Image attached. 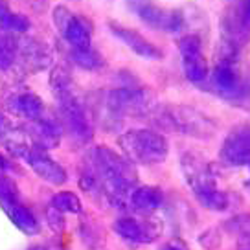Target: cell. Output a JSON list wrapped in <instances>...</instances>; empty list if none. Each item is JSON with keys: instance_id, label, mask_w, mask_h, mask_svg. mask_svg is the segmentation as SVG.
Masks as SVG:
<instances>
[{"instance_id": "obj_1", "label": "cell", "mask_w": 250, "mask_h": 250, "mask_svg": "<svg viewBox=\"0 0 250 250\" xmlns=\"http://www.w3.org/2000/svg\"><path fill=\"white\" fill-rule=\"evenodd\" d=\"M88 160L96 171L100 191L107 203L116 210H127L129 197L138 182V173L133 162L107 146L94 147Z\"/></svg>"}, {"instance_id": "obj_2", "label": "cell", "mask_w": 250, "mask_h": 250, "mask_svg": "<svg viewBox=\"0 0 250 250\" xmlns=\"http://www.w3.org/2000/svg\"><path fill=\"white\" fill-rule=\"evenodd\" d=\"M50 88L57 103V118L62 125V131L70 134L72 140L78 144H88L94 136L92 118L86 103L79 96L70 72L61 64L54 66L50 72Z\"/></svg>"}, {"instance_id": "obj_3", "label": "cell", "mask_w": 250, "mask_h": 250, "mask_svg": "<svg viewBox=\"0 0 250 250\" xmlns=\"http://www.w3.org/2000/svg\"><path fill=\"white\" fill-rule=\"evenodd\" d=\"M124 156L133 164H158L164 162L169 153V144L162 133L153 129H131L118 138Z\"/></svg>"}, {"instance_id": "obj_4", "label": "cell", "mask_w": 250, "mask_h": 250, "mask_svg": "<svg viewBox=\"0 0 250 250\" xmlns=\"http://www.w3.org/2000/svg\"><path fill=\"white\" fill-rule=\"evenodd\" d=\"M239 50L230 41H221L217 50V61L211 72V83L225 100H239L245 96V86H243L241 72H239Z\"/></svg>"}, {"instance_id": "obj_5", "label": "cell", "mask_w": 250, "mask_h": 250, "mask_svg": "<svg viewBox=\"0 0 250 250\" xmlns=\"http://www.w3.org/2000/svg\"><path fill=\"white\" fill-rule=\"evenodd\" d=\"M160 116H162V124L166 127H169L184 136L199 138V140H208L217 131V125L211 118H208L193 107H188V105L167 107V109L160 110Z\"/></svg>"}, {"instance_id": "obj_6", "label": "cell", "mask_w": 250, "mask_h": 250, "mask_svg": "<svg viewBox=\"0 0 250 250\" xmlns=\"http://www.w3.org/2000/svg\"><path fill=\"white\" fill-rule=\"evenodd\" d=\"M52 21L61 37L66 42L70 50H86L92 44V24L86 21L85 17L72 13L64 6L54 8Z\"/></svg>"}, {"instance_id": "obj_7", "label": "cell", "mask_w": 250, "mask_h": 250, "mask_svg": "<svg viewBox=\"0 0 250 250\" xmlns=\"http://www.w3.org/2000/svg\"><path fill=\"white\" fill-rule=\"evenodd\" d=\"M129 8L149 28L166 33H179L184 28V13L180 9H164L151 0H127Z\"/></svg>"}, {"instance_id": "obj_8", "label": "cell", "mask_w": 250, "mask_h": 250, "mask_svg": "<svg viewBox=\"0 0 250 250\" xmlns=\"http://www.w3.org/2000/svg\"><path fill=\"white\" fill-rule=\"evenodd\" d=\"M182 173L186 177L188 186L191 188L195 199L217 189V173L210 160L197 153H184L182 160Z\"/></svg>"}, {"instance_id": "obj_9", "label": "cell", "mask_w": 250, "mask_h": 250, "mask_svg": "<svg viewBox=\"0 0 250 250\" xmlns=\"http://www.w3.org/2000/svg\"><path fill=\"white\" fill-rule=\"evenodd\" d=\"M179 52L182 68L191 83H203L208 78V62L203 55V41L197 33H188L179 39Z\"/></svg>"}, {"instance_id": "obj_10", "label": "cell", "mask_w": 250, "mask_h": 250, "mask_svg": "<svg viewBox=\"0 0 250 250\" xmlns=\"http://www.w3.org/2000/svg\"><path fill=\"white\" fill-rule=\"evenodd\" d=\"M112 230L122 239L131 243H153L162 234V223L151 215H144V219L138 217H120L112 223Z\"/></svg>"}, {"instance_id": "obj_11", "label": "cell", "mask_w": 250, "mask_h": 250, "mask_svg": "<svg viewBox=\"0 0 250 250\" xmlns=\"http://www.w3.org/2000/svg\"><path fill=\"white\" fill-rule=\"evenodd\" d=\"M17 46H19L17 66H21L24 72L46 70L54 61L52 48L37 37H28V35L17 37Z\"/></svg>"}, {"instance_id": "obj_12", "label": "cell", "mask_w": 250, "mask_h": 250, "mask_svg": "<svg viewBox=\"0 0 250 250\" xmlns=\"http://www.w3.org/2000/svg\"><path fill=\"white\" fill-rule=\"evenodd\" d=\"M4 107L13 116L22 118L26 122L39 120L44 112V102L35 92H31L26 86H13L4 94Z\"/></svg>"}, {"instance_id": "obj_13", "label": "cell", "mask_w": 250, "mask_h": 250, "mask_svg": "<svg viewBox=\"0 0 250 250\" xmlns=\"http://www.w3.org/2000/svg\"><path fill=\"white\" fill-rule=\"evenodd\" d=\"M221 162L227 166L243 167L250 160V129L249 125H237L230 133L221 146L219 153Z\"/></svg>"}, {"instance_id": "obj_14", "label": "cell", "mask_w": 250, "mask_h": 250, "mask_svg": "<svg viewBox=\"0 0 250 250\" xmlns=\"http://www.w3.org/2000/svg\"><path fill=\"white\" fill-rule=\"evenodd\" d=\"M26 162L30 164V167L39 175L41 179L52 184V186H61L68 180L66 169L61 164H57L54 158H50V155L46 153V149L39 147L35 144H31L30 151L26 153Z\"/></svg>"}, {"instance_id": "obj_15", "label": "cell", "mask_w": 250, "mask_h": 250, "mask_svg": "<svg viewBox=\"0 0 250 250\" xmlns=\"http://www.w3.org/2000/svg\"><path fill=\"white\" fill-rule=\"evenodd\" d=\"M24 133L30 136L31 144L39 146L42 149H55L59 147L62 138V125L57 116H46V112L39 118L28 122V127Z\"/></svg>"}, {"instance_id": "obj_16", "label": "cell", "mask_w": 250, "mask_h": 250, "mask_svg": "<svg viewBox=\"0 0 250 250\" xmlns=\"http://www.w3.org/2000/svg\"><path fill=\"white\" fill-rule=\"evenodd\" d=\"M109 28L118 39L124 41L134 54L144 57V59H153V61H156V59H162V57H164V52H162V50H158L153 42H149V41L146 39L142 33H138L136 30H131V28H127L124 24L114 22V21L109 22Z\"/></svg>"}, {"instance_id": "obj_17", "label": "cell", "mask_w": 250, "mask_h": 250, "mask_svg": "<svg viewBox=\"0 0 250 250\" xmlns=\"http://www.w3.org/2000/svg\"><path fill=\"white\" fill-rule=\"evenodd\" d=\"M223 39L241 46L247 41L249 33V8L247 0H243L239 6L230 8L223 17Z\"/></svg>"}, {"instance_id": "obj_18", "label": "cell", "mask_w": 250, "mask_h": 250, "mask_svg": "<svg viewBox=\"0 0 250 250\" xmlns=\"http://www.w3.org/2000/svg\"><path fill=\"white\" fill-rule=\"evenodd\" d=\"M164 204V191L156 186H138L129 197V208L142 215H151Z\"/></svg>"}, {"instance_id": "obj_19", "label": "cell", "mask_w": 250, "mask_h": 250, "mask_svg": "<svg viewBox=\"0 0 250 250\" xmlns=\"http://www.w3.org/2000/svg\"><path fill=\"white\" fill-rule=\"evenodd\" d=\"M4 211H6V215L11 219V223H13L21 232H24V234L37 235L41 232L39 221L35 219V215L31 213L30 208L24 206L21 201L8 206V208H4Z\"/></svg>"}, {"instance_id": "obj_20", "label": "cell", "mask_w": 250, "mask_h": 250, "mask_svg": "<svg viewBox=\"0 0 250 250\" xmlns=\"http://www.w3.org/2000/svg\"><path fill=\"white\" fill-rule=\"evenodd\" d=\"M17 37L13 33H0V70L9 72L17 66V55H19V46H17Z\"/></svg>"}, {"instance_id": "obj_21", "label": "cell", "mask_w": 250, "mask_h": 250, "mask_svg": "<svg viewBox=\"0 0 250 250\" xmlns=\"http://www.w3.org/2000/svg\"><path fill=\"white\" fill-rule=\"evenodd\" d=\"M70 59L74 64H78L83 70H98L105 64V59L100 52H96L92 46L86 50H70Z\"/></svg>"}, {"instance_id": "obj_22", "label": "cell", "mask_w": 250, "mask_h": 250, "mask_svg": "<svg viewBox=\"0 0 250 250\" xmlns=\"http://www.w3.org/2000/svg\"><path fill=\"white\" fill-rule=\"evenodd\" d=\"M52 206L55 210H59L61 213H76L79 215L83 211V204L74 191H59L52 197Z\"/></svg>"}, {"instance_id": "obj_23", "label": "cell", "mask_w": 250, "mask_h": 250, "mask_svg": "<svg viewBox=\"0 0 250 250\" xmlns=\"http://www.w3.org/2000/svg\"><path fill=\"white\" fill-rule=\"evenodd\" d=\"M19 201H21V195H19V186L15 184V180L9 179L6 173H2L0 175V206H2V210Z\"/></svg>"}, {"instance_id": "obj_24", "label": "cell", "mask_w": 250, "mask_h": 250, "mask_svg": "<svg viewBox=\"0 0 250 250\" xmlns=\"http://www.w3.org/2000/svg\"><path fill=\"white\" fill-rule=\"evenodd\" d=\"M197 201L203 204L204 208H208L211 211H225L230 208V195L227 191H221L219 188L210 191V193H206V195L199 197Z\"/></svg>"}, {"instance_id": "obj_25", "label": "cell", "mask_w": 250, "mask_h": 250, "mask_svg": "<svg viewBox=\"0 0 250 250\" xmlns=\"http://www.w3.org/2000/svg\"><path fill=\"white\" fill-rule=\"evenodd\" d=\"M30 21L28 17L21 15V13H11L4 17V21L0 24V30H4L6 33H13V35H24L26 31L30 30Z\"/></svg>"}, {"instance_id": "obj_26", "label": "cell", "mask_w": 250, "mask_h": 250, "mask_svg": "<svg viewBox=\"0 0 250 250\" xmlns=\"http://www.w3.org/2000/svg\"><path fill=\"white\" fill-rule=\"evenodd\" d=\"M46 221H48V227L52 228L55 234H61L62 230H64V225H66L62 213L59 210H55L52 204L48 206V210H46Z\"/></svg>"}, {"instance_id": "obj_27", "label": "cell", "mask_w": 250, "mask_h": 250, "mask_svg": "<svg viewBox=\"0 0 250 250\" xmlns=\"http://www.w3.org/2000/svg\"><path fill=\"white\" fill-rule=\"evenodd\" d=\"M199 243L206 250H217L221 247V234L215 228H210V230H206L199 235Z\"/></svg>"}, {"instance_id": "obj_28", "label": "cell", "mask_w": 250, "mask_h": 250, "mask_svg": "<svg viewBox=\"0 0 250 250\" xmlns=\"http://www.w3.org/2000/svg\"><path fill=\"white\" fill-rule=\"evenodd\" d=\"M160 250H188V245L182 241V239L175 237V239H171V241L166 243V245Z\"/></svg>"}, {"instance_id": "obj_29", "label": "cell", "mask_w": 250, "mask_h": 250, "mask_svg": "<svg viewBox=\"0 0 250 250\" xmlns=\"http://www.w3.org/2000/svg\"><path fill=\"white\" fill-rule=\"evenodd\" d=\"M11 129H13L11 122H9L8 118H6L4 114H2V112H0V142L6 138V134H8Z\"/></svg>"}, {"instance_id": "obj_30", "label": "cell", "mask_w": 250, "mask_h": 250, "mask_svg": "<svg viewBox=\"0 0 250 250\" xmlns=\"http://www.w3.org/2000/svg\"><path fill=\"white\" fill-rule=\"evenodd\" d=\"M11 169V164H9V160L6 158V156L0 153V175L2 173H6V171H9Z\"/></svg>"}, {"instance_id": "obj_31", "label": "cell", "mask_w": 250, "mask_h": 250, "mask_svg": "<svg viewBox=\"0 0 250 250\" xmlns=\"http://www.w3.org/2000/svg\"><path fill=\"white\" fill-rule=\"evenodd\" d=\"M9 13V6L6 0H0V24H2V21H4V17Z\"/></svg>"}, {"instance_id": "obj_32", "label": "cell", "mask_w": 250, "mask_h": 250, "mask_svg": "<svg viewBox=\"0 0 250 250\" xmlns=\"http://www.w3.org/2000/svg\"><path fill=\"white\" fill-rule=\"evenodd\" d=\"M30 250H48L46 247H42V245H35V247H31Z\"/></svg>"}]
</instances>
